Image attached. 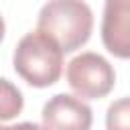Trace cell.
<instances>
[{
  "label": "cell",
  "mask_w": 130,
  "mask_h": 130,
  "mask_svg": "<svg viewBox=\"0 0 130 130\" xmlns=\"http://www.w3.org/2000/svg\"><path fill=\"white\" fill-rule=\"evenodd\" d=\"M93 28L91 8L83 0H49L37 18V30L59 43L63 53L83 47Z\"/></svg>",
  "instance_id": "1"
},
{
  "label": "cell",
  "mask_w": 130,
  "mask_h": 130,
  "mask_svg": "<svg viewBox=\"0 0 130 130\" xmlns=\"http://www.w3.org/2000/svg\"><path fill=\"white\" fill-rule=\"evenodd\" d=\"M14 71L32 87H49L59 81L63 71V49L49 35L26 32L12 55Z\"/></svg>",
  "instance_id": "2"
},
{
  "label": "cell",
  "mask_w": 130,
  "mask_h": 130,
  "mask_svg": "<svg viewBox=\"0 0 130 130\" xmlns=\"http://www.w3.org/2000/svg\"><path fill=\"white\" fill-rule=\"evenodd\" d=\"M67 83L81 100H100L112 91L116 83V73L108 59L89 51L69 61Z\"/></svg>",
  "instance_id": "3"
},
{
  "label": "cell",
  "mask_w": 130,
  "mask_h": 130,
  "mask_svg": "<svg viewBox=\"0 0 130 130\" xmlns=\"http://www.w3.org/2000/svg\"><path fill=\"white\" fill-rule=\"evenodd\" d=\"M91 122L93 112L79 95L57 93L43 106L45 130H89Z\"/></svg>",
  "instance_id": "4"
},
{
  "label": "cell",
  "mask_w": 130,
  "mask_h": 130,
  "mask_svg": "<svg viewBox=\"0 0 130 130\" xmlns=\"http://www.w3.org/2000/svg\"><path fill=\"white\" fill-rule=\"evenodd\" d=\"M102 41L114 57L130 59V0H106Z\"/></svg>",
  "instance_id": "5"
},
{
  "label": "cell",
  "mask_w": 130,
  "mask_h": 130,
  "mask_svg": "<svg viewBox=\"0 0 130 130\" xmlns=\"http://www.w3.org/2000/svg\"><path fill=\"white\" fill-rule=\"evenodd\" d=\"M22 106H24V98L20 89L12 81L0 77V120L16 118L22 112Z\"/></svg>",
  "instance_id": "6"
},
{
  "label": "cell",
  "mask_w": 130,
  "mask_h": 130,
  "mask_svg": "<svg viewBox=\"0 0 130 130\" xmlns=\"http://www.w3.org/2000/svg\"><path fill=\"white\" fill-rule=\"evenodd\" d=\"M106 130H130V98H120L106 112Z\"/></svg>",
  "instance_id": "7"
},
{
  "label": "cell",
  "mask_w": 130,
  "mask_h": 130,
  "mask_svg": "<svg viewBox=\"0 0 130 130\" xmlns=\"http://www.w3.org/2000/svg\"><path fill=\"white\" fill-rule=\"evenodd\" d=\"M0 130H45V128L35 124V122H20L14 126H0Z\"/></svg>",
  "instance_id": "8"
},
{
  "label": "cell",
  "mask_w": 130,
  "mask_h": 130,
  "mask_svg": "<svg viewBox=\"0 0 130 130\" xmlns=\"http://www.w3.org/2000/svg\"><path fill=\"white\" fill-rule=\"evenodd\" d=\"M4 32H6V24H4V18H2V14H0V43H2V39H4Z\"/></svg>",
  "instance_id": "9"
}]
</instances>
